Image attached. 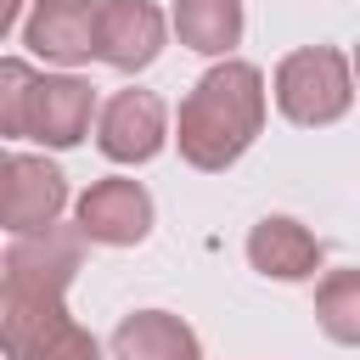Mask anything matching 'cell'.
Returning a JSON list of instances; mask_svg holds the SVG:
<instances>
[{
    "label": "cell",
    "instance_id": "cell-8",
    "mask_svg": "<svg viewBox=\"0 0 360 360\" xmlns=\"http://www.w3.org/2000/svg\"><path fill=\"white\" fill-rule=\"evenodd\" d=\"M79 231L101 248H135L152 231V197L141 180H96L79 197Z\"/></svg>",
    "mask_w": 360,
    "mask_h": 360
},
{
    "label": "cell",
    "instance_id": "cell-9",
    "mask_svg": "<svg viewBox=\"0 0 360 360\" xmlns=\"http://www.w3.org/2000/svg\"><path fill=\"white\" fill-rule=\"evenodd\" d=\"M62 208H68V174L45 158L11 152L6 158V225H11V236L56 225Z\"/></svg>",
    "mask_w": 360,
    "mask_h": 360
},
{
    "label": "cell",
    "instance_id": "cell-3",
    "mask_svg": "<svg viewBox=\"0 0 360 360\" xmlns=\"http://www.w3.org/2000/svg\"><path fill=\"white\" fill-rule=\"evenodd\" d=\"M354 101V62L332 45H304L292 56H281L276 68V107L281 118L315 129V124H338Z\"/></svg>",
    "mask_w": 360,
    "mask_h": 360
},
{
    "label": "cell",
    "instance_id": "cell-10",
    "mask_svg": "<svg viewBox=\"0 0 360 360\" xmlns=\"http://www.w3.org/2000/svg\"><path fill=\"white\" fill-rule=\"evenodd\" d=\"M163 51V11L152 0H101V34H96V56L118 73L152 68Z\"/></svg>",
    "mask_w": 360,
    "mask_h": 360
},
{
    "label": "cell",
    "instance_id": "cell-14",
    "mask_svg": "<svg viewBox=\"0 0 360 360\" xmlns=\"http://www.w3.org/2000/svg\"><path fill=\"white\" fill-rule=\"evenodd\" d=\"M315 321L332 343L360 349V264L349 270H326L315 287Z\"/></svg>",
    "mask_w": 360,
    "mask_h": 360
},
{
    "label": "cell",
    "instance_id": "cell-2",
    "mask_svg": "<svg viewBox=\"0 0 360 360\" xmlns=\"http://www.w3.org/2000/svg\"><path fill=\"white\" fill-rule=\"evenodd\" d=\"M90 112H96V90L73 73H34L28 62L6 56L0 62V135L11 141H45L56 152L79 146L90 135Z\"/></svg>",
    "mask_w": 360,
    "mask_h": 360
},
{
    "label": "cell",
    "instance_id": "cell-16",
    "mask_svg": "<svg viewBox=\"0 0 360 360\" xmlns=\"http://www.w3.org/2000/svg\"><path fill=\"white\" fill-rule=\"evenodd\" d=\"M354 90H360V45H354Z\"/></svg>",
    "mask_w": 360,
    "mask_h": 360
},
{
    "label": "cell",
    "instance_id": "cell-11",
    "mask_svg": "<svg viewBox=\"0 0 360 360\" xmlns=\"http://www.w3.org/2000/svg\"><path fill=\"white\" fill-rule=\"evenodd\" d=\"M248 264L259 276H276V281H309L321 270V242L287 219V214H270L248 231Z\"/></svg>",
    "mask_w": 360,
    "mask_h": 360
},
{
    "label": "cell",
    "instance_id": "cell-7",
    "mask_svg": "<svg viewBox=\"0 0 360 360\" xmlns=\"http://www.w3.org/2000/svg\"><path fill=\"white\" fill-rule=\"evenodd\" d=\"M96 34H101V6L96 0H34L28 22H22V45L45 62H90L96 56Z\"/></svg>",
    "mask_w": 360,
    "mask_h": 360
},
{
    "label": "cell",
    "instance_id": "cell-15",
    "mask_svg": "<svg viewBox=\"0 0 360 360\" xmlns=\"http://www.w3.org/2000/svg\"><path fill=\"white\" fill-rule=\"evenodd\" d=\"M11 11H17V0H6V6H0V28H11Z\"/></svg>",
    "mask_w": 360,
    "mask_h": 360
},
{
    "label": "cell",
    "instance_id": "cell-1",
    "mask_svg": "<svg viewBox=\"0 0 360 360\" xmlns=\"http://www.w3.org/2000/svg\"><path fill=\"white\" fill-rule=\"evenodd\" d=\"M259 129H264V73L253 62L225 56L186 90L174 141L191 169L219 174L259 141Z\"/></svg>",
    "mask_w": 360,
    "mask_h": 360
},
{
    "label": "cell",
    "instance_id": "cell-4",
    "mask_svg": "<svg viewBox=\"0 0 360 360\" xmlns=\"http://www.w3.org/2000/svg\"><path fill=\"white\" fill-rule=\"evenodd\" d=\"M6 360H101V343L51 292H0Z\"/></svg>",
    "mask_w": 360,
    "mask_h": 360
},
{
    "label": "cell",
    "instance_id": "cell-13",
    "mask_svg": "<svg viewBox=\"0 0 360 360\" xmlns=\"http://www.w3.org/2000/svg\"><path fill=\"white\" fill-rule=\"evenodd\" d=\"M174 34L202 56H231L242 39V0H174Z\"/></svg>",
    "mask_w": 360,
    "mask_h": 360
},
{
    "label": "cell",
    "instance_id": "cell-12",
    "mask_svg": "<svg viewBox=\"0 0 360 360\" xmlns=\"http://www.w3.org/2000/svg\"><path fill=\"white\" fill-rule=\"evenodd\" d=\"M112 360H202L197 332L169 309H135L112 332Z\"/></svg>",
    "mask_w": 360,
    "mask_h": 360
},
{
    "label": "cell",
    "instance_id": "cell-6",
    "mask_svg": "<svg viewBox=\"0 0 360 360\" xmlns=\"http://www.w3.org/2000/svg\"><path fill=\"white\" fill-rule=\"evenodd\" d=\"M169 141V107L152 90H118L96 118V146L112 163H152Z\"/></svg>",
    "mask_w": 360,
    "mask_h": 360
},
{
    "label": "cell",
    "instance_id": "cell-5",
    "mask_svg": "<svg viewBox=\"0 0 360 360\" xmlns=\"http://www.w3.org/2000/svg\"><path fill=\"white\" fill-rule=\"evenodd\" d=\"M79 264H84V231L79 225L73 231L68 225L22 231V236H11V248L0 259V270H6L0 292H51V298H62L68 281L79 276Z\"/></svg>",
    "mask_w": 360,
    "mask_h": 360
}]
</instances>
